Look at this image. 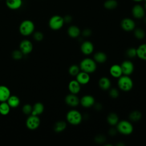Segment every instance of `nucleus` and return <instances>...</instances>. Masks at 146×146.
Segmentation results:
<instances>
[{"label":"nucleus","instance_id":"obj_18","mask_svg":"<svg viewBox=\"0 0 146 146\" xmlns=\"http://www.w3.org/2000/svg\"><path fill=\"white\" fill-rule=\"evenodd\" d=\"M6 5L11 10H18L22 5V0H6Z\"/></svg>","mask_w":146,"mask_h":146},{"label":"nucleus","instance_id":"obj_28","mask_svg":"<svg viewBox=\"0 0 146 146\" xmlns=\"http://www.w3.org/2000/svg\"><path fill=\"white\" fill-rule=\"evenodd\" d=\"M10 107L7 102H1L0 104V114L2 115H7L10 111Z\"/></svg>","mask_w":146,"mask_h":146},{"label":"nucleus","instance_id":"obj_44","mask_svg":"<svg viewBox=\"0 0 146 146\" xmlns=\"http://www.w3.org/2000/svg\"><path fill=\"white\" fill-rule=\"evenodd\" d=\"M145 4H144V9H145V10H146V2H145Z\"/></svg>","mask_w":146,"mask_h":146},{"label":"nucleus","instance_id":"obj_8","mask_svg":"<svg viewBox=\"0 0 146 146\" xmlns=\"http://www.w3.org/2000/svg\"><path fill=\"white\" fill-rule=\"evenodd\" d=\"M135 21L129 18H125L123 19L120 22V26L121 29L125 31H133L135 29Z\"/></svg>","mask_w":146,"mask_h":146},{"label":"nucleus","instance_id":"obj_41","mask_svg":"<svg viewBox=\"0 0 146 146\" xmlns=\"http://www.w3.org/2000/svg\"><path fill=\"white\" fill-rule=\"evenodd\" d=\"M116 132H117V129L112 128L109 130V134L111 136H113L116 133Z\"/></svg>","mask_w":146,"mask_h":146},{"label":"nucleus","instance_id":"obj_10","mask_svg":"<svg viewBox=\"0 0 146 146\" xmlns=\"http://www.w3.org/2000/svg\"><path fill=\"white\" fill-rule=\"evenodd\" d=\"M132 14L136 19H141L144 17L145 9L140 4L135 5L132 9Z\"/></svg>","mask_w":146,"mask_h":146},{"label":"nucleus","instance_id":"obj_34","mask_svg":"<svg viewBox=\"0 0 146 146\" xmlns=\"http://www.w3.org/2000/svg\"><path fill=\"white\" fill-rule=\"evenodd\" d=\"M126 55L127 57L129 58H133L135 56H137L136 55V48L133 47L129 48L126 51Z\"/></svg>","mask_w":146,"mask_h":146},{"label":"nucleus","instance_id":"obj_23","mask_svg":"<svg viewBox=\"0 0 146 146\" xmlns=\"http://www.w3.org/2000/svg\"><path fill=\"white\" fill-rule=\"evenodd\" d=\"M44 111V106L40 102L35 103L33 106V110L31 115L39 116L42 114Z\"/></svg>","mask_w":146,"mask_h":146},{"label":"nucleus","instance_id":"obj_22","mask_svg":"<svg viewBox=\"0 0 146 146\" xmlns=\"http://www.w3.org/2000/svg\"><path fill=\"white\" fill-rule=\"evenodd\" d=\"M99 86L100 88L103 90H108L111 86V81L107 77L103 76L102 77L98 82Z\"/></svg>","mask_w":146,"mask_h":146},{"label":"nucleus","instance_id":"obj_36","mask_svg":"<svg viewBox=\"0 0 146 146\" xmlns=\"http://www.w3.org/2000/svg\"><path fill=\"white\" fill-rule=\"evenodd\" d=\"M43 34L41 31H36L34 33L33 35V38L34 39L38 42H40L41 40H42V39H43Z\"/></svg>","mask_w":146,"mask_h":146},{"label":"nucleus","instance_id":"obj_11","mask_svg":"<svg viewBox=\"0 0 146 146\" xmlns=\"http://www.w3.org/2000/svg\"><path fill=\"white\" fill-rule=\"evenodd\" d=\"M33 49L32 42L28 39L22 40L19 44V50L23 54H28L30 53Z\"/></svg>","mask_w":146,"mask_h":146},{"label":"nucleus","instance_id":"obj_12","mask_svg":"<svg viewBox=\"0 0 146 146\" xmlns=\"http://www.w3.org/2000/svg\"><path fill=\"white\" fill-rule=\"evenodd\" d=\"M65 102L66 103L71 107H76L80 103V99L76 95V94H68L65 97Z\"/></svg>","mask_w":146,"mask_h":146},{"label":"nucleus","instance_id":"obj_31","mask_svg":"<svg viewBox=\"0 0 146 146\" xmlns=\"http://www.w3.org/2000/svg\"><path fill=\"white\" fill-rule=\"evenodd\" d=\"M133 34L136 38L138 39H142L145 37V34L144 30L141 28H136L133 30Z\"/></svg>","mask_w":146,"mask_h":146},{"label":"nucleus","instance_id":"obj_32","mask_svg":"<svg viewBox=\"0 0 146 146\" xmlns=\"http://www.w3.org/2000/svg\"><path fill=\"white\" fill-rule=\"evenodd\" d=\"M80 72V67L76 65L72 64L68 68V73L72 76H76Z\"/></svg>","mask_w":146,"mask_h":146},{"label":"nucleus","instance_id":"obj_21","mask_svg":"<svg viewBox=\"0 0 146 146\" xmlns=\"http://www.w3.org/2000/svg\"><path fill=\"white\" fill-rule=\"evenodd\" d=\"M137 56L141 60H146V43H143L136 48Z\"/></svg>","mask_w":146,"mask_h":146},{"label":"nucleus","instance_id":"obj_24","mask_svg":"<svg viewBox=\"0 0 146 146\" xmlns=\"http://www.w3.org/2000/svg\"><path fill=\"white\" fill-rule=\"evenodd\" d=\"M6 102L11 108H16L20 104V99L16 95H10Z\"/></svg>","mask_w":146,"mask_h":146},{"label":"nucleus","instance_id":"obj_19","mask_svg":"<svg viewBox=\"0 0 146 146\" xmlns=\"http://www.w3.org/2000/svg\"><path fill=\"white\" fill-rule=\"evenodd\" d=\"M110 75L115 78H119L123 75L120 65L113 64L110 68Z\"/></svg>","mask_w":146,"mask_h":146},{"label":"nucleus","instance_id":"obj_6","mask_svg":"<svg viewBox=\"0 0 146 146\" xmlns=\"http://www.w3.org/2000/svg\"><path fill=\"white\" fill-rule=\"evenodd\" d=\"M63 17L59 15L52 16L48 21V26L53 30H60L64 25Z\"/></svg>","mask_w":146,"mask_h":146},{"label":"nucleus","instance_id":"obj_2","mask_svg":"<svg viewBox=\"0 0 146 146\" xmlns=\"http://www.w3.org/2000/svg\"><path fill=\"white\" fill-rule=\"evenodd\" d=\"M117 86L121 91L127 92L131 90L133 83L132 79L128 75H122L118 79Z\"/></svg>","mask_w":146,"mask_h":146},{"label":"nucleus","instance_id":"obj_13","mask_svg":"<svg viewBox=\"0 0 146 146\" xmlns=\"http://www.w3.org/2000/svg\"><path fill=\"white\" fill-rule=\"evenodd\" d=\"M80 103L82 107L89 108L93 106L95 104V98L90 95H84L80 99Z\"/></svg>","mask_w":146,"mask_h":146},{"label":"nucleus","instance_id":"obj_7","mask_svg":"<svg viewBox=\"0 0 146 146\" xmlns=\"http://www.w3.org/2000/svg\"><path fill=\"white\" fill-rule=\"evenodd\" d=\"M40 123V120L38 116L30 115L26 121V125L27 128L30 130L37 129Z\"/></svg>","mask_w":146,"mask_h":146},{"label":"nucleus","instance_id":"obj_5","mask_svg":"<svg viewBox=\"0 0 146 146\" xmlns=\"http://www.w3.org/2000/svg\"><path fill=\"white\" fill-rule=\"evenodd\" d=\"M82 119L81 113L76 110H70L66 114L67 121L71 125H76L80 124Z\"/></svg>","mask_w":146,"mask_h":146},{"label":"nucleus","instance_id":"obj_1","mask_svg":"<svg viewBox=\"0 0 146 146\" xmlns=\"http://www.w3.org/2000/svg\"><path fill=\"white\" fill-rule=\"evenodd\" d=\"M80 69L88 74L94 72L97 68L96 62L92 59L86 58L80 63Z\"/></svg>","mask_w":146,"mask_h":146},{"label":"nucleus","instance_id":"obj_27","mask_svg":"<svg viewBox=\"0 0 146 146\" xmlns=\"http://www.w3.org/2000/svg\"><path fill=\"white\" fill-rule=\"evenodd\" d=\"M67 127V124L64 121L60 120L56 122L54 125V130L56 133H60L63 131Z\"/></svg>","mask_w":146,"mask_h":146},{"label":"nucleus","instance_id":"obj_42","mask_svg":"<svg viewBox=\"0 0 146 146\" xmlns=\"http://www.w3.org/2000/svg\"><path fill=\"white\" fill-rule=\"evenodd\" d=\"M102 108V106L100 104H95V109L97 110H100Z\"/></svg>","mask_w":146,"mask_h":146},{"label":"nucleus","instance_id":"obj_37","mask_svg":"<svg viewBox=\"0 0 146 146\" xmlns=\"http://www.w3.org/2000/svg\"><path fill=\"white\" fill-rule=\"evenodd\" d=\"M109 95H110V96L112 98L115 99V98H117L119 96V92L118 90H117L116 88H112V89H111V90H110Z\"/></svg>","mask_w":146,"mask_h":146},{"label":"nucleus","instance_id":"obj_33","mask_svg":"<svg viewBox=\"0 0 146 146\" xmlns=\"http://www.w3.org/2000/svg\"><path fill=\"white\" fill-rule=\"evenodd\" d=\"M24 54L20 50H15L13 51L11 54V56L14 60H20L22 58Z\"/></svg>","mask_w":146,"mask_h":146},{"label":"nucleus","instance_id":"obj_4","mask_svg":"<svg viewBox=\"0 0 146 146\" xmlns=\"http://www.w3.org/2000/svg\"><path fill=\"white\" fill-rule=\"evenodd\" d=\"M117 131L120 133L124 135H129L131 134L133 131L132 124L128 120H123L119 121L116 124Z\"/></svg>","mask_w":146,"mask_h":146},{"label":"nucleus","instance_id":"obj_45","mask_svg":"<svg viewBox=\"0 0 146 146\" xmlns=\"http://www.w3.org/2000/svg\"><path fill=\"white\" fill-rule=\"evenodd\" d=\"M144 22L146 23V17H145V18H144Z\"/></svg>","mask_w":146,"mask_h":146},{"label":"nucleus","instance_id":"obj_40","mask_svg":"<svg viewBox=\"0 0 146 146\" xmlns=\"http://www.w3.org/2000/svg\"><path fill=\"white\" fill-rule=\"evenodd\" d=\"M63 19H64V23H69L72 21V17L71 15H67L66 16H64V17H63Z\"/></svg>","mask_w":146,"mask_h":146},{"label":"nucleus","instance_id":"obj_3","mask_svg":"<svg viewBox=\"0 0 146 146\" xmlns=\"http://www.w3.org/2000/svg\"><path fill=\"white\" fill-rule=\"evenodd\" d=\"M35 30V25L33 22L29 19L23 21L19 27L20 33L23 36H29L32 34Z\"/></svg>","mask_w":146,"mask_h":146},{"label":"nucleus","instance_id":"obj_38","mask_svg":"<svg viewBox=\"0 0 146 146\" xmlns=\"http://www.w3.org/2000/svg\"><path fill=\"white\" fill-rule=\"evenodd\" d=\"M95 141L97 143H103L106 141V137L102 135H97L95 138Z\"/></svg>","mask_w":146,"mask_h":146},{"label":"nucleus","instance_id":"obj_20","mask_svg":"<svg viewBox=\"0 0 146 146\" xmlns=\"http://www.w3.org/2000/svg\"><path fill=\"white\" fill-rule=\"evenodd\" d=\"M80 33L81 32L80 29L75 25H71L67 29L68 35L69 36L72 38H76L78 37L80 34Z\"/></svg>","mask_w":146,"mask_h":146},{"label":"nucleus","instance_id":"obj_39","mask_svg":"<svg viewBox=\"0 0 146 146\" xmlns=\"http://www.w3.org/2000/svg\"><path fill=\"white\" fill-rule=\"evenodd\" d=\"M82 35L83 36L88 37V36H90L91 35L92 31L89 29H86L83 30V31L82 32Z\"/></svg>","mask_w":146,"mask_h":146},{"label":"nucleus","instance_id":"obj_9","mask_svg":"<svg viewBox=\"0 0 146 146\" xmlns=\"http://www.w3.org/2000/svg\"><path fill=\"white\" fill-rule=\"evenodd\" d=\"M123 75H130L134 70V65L133 63L128 60H124L120 65Z\"/></svg>","mask_w":146,"mask_h":146},{"label":"nucleus","instance_id":"obj_29","mask_svg":"<svg viewBox=\"0 0 146 146\" xmlns=\"http://www.w3.org/2000/svg\"><path fill=\"white\" fill-rule=\"evenodd\" d=\"M118 3L116 0H106L103 4L105 9L107 10H113L117 6Z\"/></svg>","mask_w":146,"mask_h":146},{"label":"nucleus","instance_id":"obj_14","mask_svg":"<svg viewBox=\"0 0 146 146\" xmlns=\"http://www.w3.org/2000/svg\"><path fill=\"white\" fill-rule=\"evenodd\" d=\"M82 52L86 55H88L92 53L94 50V46L92 42L88 40L83 42L80 46Z\"/></svg>","mask_w":146,"mask_h":146},{"label":"nucleus","instance_id":"obj_46","mask_svg":"<svg viewBox=\"0 0 146 146\" xmlns=\"http://www.w3.org/2000/svg\"><path fill=\"white\" fill-rule=\"evenodd\" d=\"M144 1H145V2H146V0H144Z\"/></svg>","mask_w":146,"mask_h":146},{"label":"nucleus","instance_id":"obj_17","mask_svg":"<svg viewBox=\"0 0 146 146\" xmlns=\"http://www.w3.org/2000/svg\"><path fill=\"white\" fill-rule=\"evenodd\" d=\"M68 88L70 93L76 95L80 92L81 89L80 84L76 80H71L68 83Z\"/></svg>","mask_w":146,"mask_h":146},{"label":"nucleus","instance_id":"obj_43","mask_svg":"<svg viewBox=\"0 0 146 146\" xmlns=\"http://www.w3.org/2000/svg\"><path fill=\"white\" fill-rule=\"evenodd\" d=\"M133 2H141L144 0H132Z\"/></svg>","mask_w":146,"mask_h":146},{"label":"nucleus","instance_id":"obj_30","mask_svg":"<svg viewBox=\"0 0 146 146\" xmlns=\"http://www.w3.org/2000/svg\"><path fill=\"white\" fill-rule=\"evenodd\" d=\"M141 117L142 114L139 111H133L129 115V118L132 121H137L141 119Z\"/></svg>","mask_w":146,"mask_h":146},{"label":"nucleus","instance_id":"obj_35","mask_svg":"<svg viewBox=\"0 0 146 146\" xmlns=\"http://www.w3.org/2000/svg\"><path fill=\"white\" fill-rule=\"evenodd\" d=\"M33 110V106L30 104H25L22 107V112L24 114L27 115H30L31 114Z\"/></svg>","mask_w":146,"mask_h":146},{"label":"nucleus","instance_id":"obj_15","mask_svg":"<svg viewBox=\"0 0 146 146\" xmlns=\"http://www.w3.org/2000/svg\"><path fill=\"white\" fill-rule=\"evenodd\" d=\"M10 95V89L6 86L0 85V102H6Z\"/></svg>","mask_w":146,"mask_h":146},{"label":"nucleus","instance_id":"obj_16","mask_svg":"<svg viewBox=\"0 0 146 146\" xmlns=\"http://www.w3.org/2000/svg\"><path fill=\"white\" fill-rule=\"evenodd\" d=\"M76 76V80L80 84V85H84L88 83L90 80L89 74L82 71L79 72Z\"/></svg>","mask_w":146,"mask_h":146},{"label":"nucleus","instance_id":"obj_26","mask_svg":"<svg viewBox=\"0 0 146 146\" xmlns=\"http://www.w3.org/2000/svg\"><path fill=\"white\" fill-rule=\"evenodd\" d=\"M107 59V55L102 51L96 52L94 55V60L99 63H103Z\"/></svg>","mask_w":146,"mask_h":146},{"label":"nucleus","instance_id":"obj_25","mask_svg":"<svg viewBox=\"0 0 146 146\" xmlns=\"http://www.w3.org/2000/svg\"><path fill=\"white\" fill-rule=\"evenodd\" d=\"M107 121L110 125L115 126L119 122V117L116 113L111 112L107 117Z\"/></svg>","mask_w":146,"mask_h":146}]
</instances>
